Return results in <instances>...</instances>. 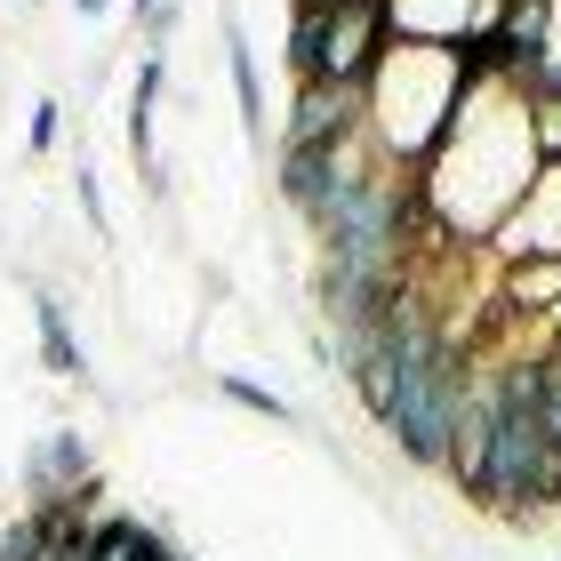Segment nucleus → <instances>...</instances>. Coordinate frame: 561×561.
I'll return each mask as SVG.
<instances>
[{
    "label": "nucleus",
    "instance_id": "obj_9",
    "mask_svg": "<svg viewBox=\"0 0 561 561\" xmlns=\"http://www.w3.org/2000/svg\"><path fill=\"white\" fill-rule=\"evenodd\" d=\"M33 313H41V353H48V369H57V377H81V345H72L57 297H33Z\"/></svg>",
    "mask_w": 561,
    "mask_h": 561
},
{
    "label": "nucleus",
    "instance_id": "obj_13",
    "mask_svg": "<svg viewBox=\"0 0 561 561\" xmlns=\"http://www.w3.org/2000/svg\"><path fill=\"white\" fill-rule=\"evenodd\" d=\"M24 145H33V152L57 145V96H41V105H33V137H24Z\"/></svg>",
    "mask_w": 561,
    "mask_h": 561
},
{
    "label": "nucleus",
    "instance_id": "obj_15",
    "mask_svg": "<svg viewBox=\"0 0 561 561\" xmlns=\"http://www.w3.org/2000/svg\"><path fill=\"white\" fill-rule=\"evenodd\" d=\"M81 16H105V0H81Z\"/></svg>",
    "mask_w": 561,
    "mask_h": 561
},
{
    "label": "nucleus",
    "instance_id": "obj_5",
    "mask_svg": "<svg viewBox=\"0 0 561 561\" xmlns=\"http://www.w3.org/2000/svg\"><path fill=\"white\" fill-rule=\"evenodd\" d=\"M89 553H96V561H176L161 529H152V522H129V514H96Z\"/></svg>",
    "mask_w": 561,
    "mask_h": 561
},
{
    "label": "nucleus",
    "instance_id": "obj_16",
    "mask_svg": "<svg viewBox=\"0 0 561 561\" xmlns=\"http://www.w3.org/2000/svg\"><path fill=\"white\" fill-rule=\"evenodd\" d=\"M553 89H561V81H553Z\"/></svg>",
    "mask_w": 561,
    "mask_h": 561
},
{
    "label": "nucleus",
    "instance_id": "obj_11",
    "mask_svg": "<svg viewBox=\"0 0 561 561\" xmlns=\"http://www.w3.org/2000/svg\"><path fill=\"white\" fill-rule=\"evenodd\" d=\"M48 553V529H41V514H24L9 538H0V561H41Z\"/></svg>",
    "mask_w": 561,
    "mask_h": 561
},
{
    "label": "nucleus",
    "instance_id": "obj_4",
    "mask_svg": "<svg viewBox=\"0 0 561 561\" xmlns=\"http://www.w3.org/2000/svg\"><path fill=\"white\" fill-rule=\"evenodd\" d=\"M362 113H369V81H297V105H289V145L297 152H329L345 137H362Z\"/></svg>",
    "mask_w": 561,
    "mask_h": 561
},
{
    "label": "nucleus",
    "instance_id": "obj_8",
    "mask_svg": "<svg viewBox=\"0 0 561 561\" xmlns=\"http://www.w3.org/2000/svg\"><path fill=\"white\" fill-rule=\"evenodd\" d=\"M225 57H233V89H241V121L265 129V89H257V57H249V33L225 24Z\"/></svg>",
    "mask_w": 561,
    "mask_h": 561
},
{
    "label": "nucleus",
    "instance_id": "obj_10",
    "mask_svg": "<svg viewBox=\"0 0 561 561\" xmlns=\"http://www.w3.org/2000/svg\"><path fill=\"white\" fill-rule=\"evenodd\" d=\"M538 417H546V442L561 449V362H538Z\"/></svg>",
    "mask_w": 561,
    "mask_h": 561
},
{
    "label": "nucleus",
    "instance_id": "obj_7",
    "mask_svg": "<svg viewBox=\"0 0 561 561\" xmlns=\"http://www.w3.org/2000/svg\"><path fill=\"white\" fill-rule=\"evenodd\" d=\"M72 481H89V442L81 433H57V442L33 457V497H65Z\"/></svg>",
    "mask_w": 561,
    "mask_h": 561
},
{
    "label": "nucleus",
    "instance_id": "obj_14",
    "mask_svg": "<svg viewBox=\"0 0 561 561\" xmlns=\"http://www.w3.org/2000/svg\"><path fill=\"white\" fill-rule=\"evenodd\" d=\"M137 9H145V24H152V16H169V0H137Z\"/></svg>",
    "mask_w": 561,
    "mask_h": 561
},
{
    "label": "nucleus",
    "instance_id": "obj_3",
    "mask_svg": "<svg viewBox=\"0 0 561 561\" xmlns=\"http://www.w3.org/2000/svg\"><path fill=\"white\" fill-rule=\"evenodd\" d=\"M457 401H466V369H457V353H449V362H433V369H410V377H401V401H393L386 433L401 442L410 466H449Z\"/></svg>",
    "mask_w": 561,
    "mask_h": 561
},
{
    "label": "nucleus",
    "instance_id": "obj_2",
    "mask_svg": "<svg viewBox=\"0 0 561 561\" xmlns=\"http://www.w3.org/2000/svg\"><path fill=\"white\" fill-rule=\"evenodd\" d=\"M393 24H386V0H353V9H297V33H289V57H297V81H369V65L386 57Z\"/></svg>",
    "mask_w": 561,
    "mask_h": 561
},
{
    "label": "nucleus",
    "instance_id": "obj_12",
    "mask_svg": "<svg viewBox=\"0 0 561 561\" xmlns=\"http://www.w3.org/2000/svg\"><path fill=\"white\" fill-rule=\"evenodd\" d=\"M217 393H233L241 410H257V417H289V410H280V393H265V386H249V377H217Z\"/></svg>",
    "mask_w": 561,
    "mask_h": 561
},
{
    "label": "nucleus",
    "instance_id": "obj_1",
    "mask_svg": "<svg viewBox=\"0 0 561 561\" xmlns=\"http://www.w3.org/2000/svg\"><path fill=\"white\" fill-rule=\"evenodd\" d=\"M466 497L497 505V514H538L561 505V449L546 442L538 417V369H505L490 377V449H481V473L466 481Z\"/></svg>",
    "mask_w": 561,
    "mask_h": 561
},
{
    "label": "nucleus",
    "instance_id": "obj_6",
    "mask_svg": "<svg viewBox=\"0 0 561 561\" xmlns=\"http://www.w3.org/2000/svg\"><path fill=\"white\" fill-rule=\"evenodd\" d=\"M161 89H169V65H161V48H152L137 65V89H129V152L145 169V185H161V169H152V105H161Z\"/></svg>",
    "mask_w": 561,
    "mask_h": 561
}]
</instances>
